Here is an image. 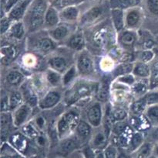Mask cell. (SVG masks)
Here are the masks:
<instances>
[{
  "instance_id": "1",
  "label": "cell",
  "mask_w": 158,
  "mask_h": 158,
  "mask_svg": "<svg viewBox=\"0 0 158 158\" xmlns=\"http://www.w3.org/2000/svg\"><path fill=\"white\" fill-rule=\"evenodd\" d=\"M98 82L86 80L83 77L81 80H76L67 87L64 92L63 100L67 106L74 105H83V102H87V99L92 95H96Z\"/></svg>"
},
{
  "instance_id": "2",
  "label": "cell",
  "mask_w": 158,
  "mask_h": 158,
  "mask_svg": "<svg viewBox=\"0 0 158 158\" xmlns=\"http://www.w3.org/2000/svg\"><path fill=\"white\" fill-rule=\"evenodd\" d=\"M49 5L45 0H33L23 20L28 33H32L43 29L45 15Z\"/></svg>"
},
{
  "instance_id": "3",
  "label": "cell",
  "mask_w": 158,
  "mask_h": 158,
  "mask_svg": "<svg viewBox=\"0 0 158 158\" xmlns=\"http://www.w3.org/2000/svg\"><path fill=\"white\" fill-rule=\"evenodd\" d=\"M80 120V114L77 110H68L62 113L55 122L59 140L72 135Z\"/></svg>"
},
{
  "instance_id": "4",
  "label": "cell",
  "mask_w": 158,
  "mask_h": 158,
  "mask_svg": "<svg viewBox=\"0 0 158 158\" xmlns=\"http://www.w3.org/2000/svg\"><path fill=\"white\" fill-rule=\"evenodd\" d=\"M76 67L81 77H89L95 72V64L93 55L86 49L80 51L76 57Z\"/></svg>"
},
{
  "instance_id": "5",
  "label": "cell",
  "mask_w": 158,
  "mask_h": 158,
  "mask_svg": "<svg viewBox=\"0 0 158 158\" xmlns=\"http://www.w3.org/2000/svg\"><path fill=\"white\" fill-rule=\"evenodd\" d=\"M107 8H110L109 4H96L85 11L81 15L79 22L81 26H92L95 23H99L100 20L103 18L104 14L106 12Z\"/></svg>"
},
{
  "instance_id": "6",
  "label": "cell",
  "mask_w": 158,
  "mask_h": 158,
  "mask_svg": "<svg viewBox=\"0 0 158 158\" xmlns=\"http://www.w3.org/2000/svg\"><path fill=\"white\" fill-rule=\"evenodd\" d=\"M83 147V145L80 142L74 133L67 137L59 140L56 145V152L58 156L57 157L65 158L68 157L77 150H80Z\"/></svg>"
},
{
  "instance_id": "7",
  "label": "cell",
  "mask_w": 158,
  "mask_h": 158,
  "mask_svg": "<svg viewBox=\"0 0 158 158\" xmlns=\"http://www.w3.org/2000/svg\"><path fill=\"white\" fill-rule=\"evenodd\" d=\"M64 94L60 88H51L40 98L38 108L40 110H50L56 107L61 102Z\"/></svg>"
},
{
  "instance_id": "8",
  "label": "cell",
  "mask_w": 158,
  "mask_h": 158,
  "mask_svg": "<svg viewBox=\"0 0 158 158\" xmlns=\"http://www.w3.org/2000/svg\"><path fill=\"white\" fill-rule=\"evenodd\" d=\"M32 50L44 55H49L57 49V43L54 41L46 30V34L33 39L32 43Z\"/></svg>"
},
{
  "instance_id": "9",
  "label": "cell",
  "mask_w": 158,
  "mask_h": 158,
  "mask_svg": "<svg viewBox=\"0 0 158 158\" xmlns=\"http://www.w3.org/2000/svg\"><path fill=\"white\" fill-rule=\"evenodd\" d=\"M144 12L140 6L131 8L125 11V28L137 30L142 25Z\"/></svg>"
},
{
  "instance_id": "10",
  "label": "cell",
  "mask_w": 158,
  "mask_h": 158,
  "mask_svg": "<svg viewBox=\"0 0 158 158\" xmlns=\"http://www.w3.org/2000/svg\"><path fill=\"white\" fill-rule=\"evenodd\" d=\"M110 143V138L106 134L102 126L94 128L92 136L89 139L88 145L94 151H103Z\"/></svg>"
},
{
  "instance_id": "11",
  "label": "cell",
  "mask_w": 158,
  "mask_h": 158,
  "mask_svg": "<svg viewBox=\"0 0 158 158\" xmlns=\"http://www.w3.org/2000/svg\"><path fill=\"white\" fill-rule=\"evenodd\" d=\"M56 50L49 55L47 64L49 65V68L63 74L75 63H70L67 57H65L63 54L56 53Z\"/></svg>"
},
{
  "instance_id": "12",
  "label": "cell",
  "mask_w": 158,
  "mask_h": 158,
  "mask_svg": "<svg viewBox=\"0 0 158 158\" xmlns=\"http://www.w3.org/2000/svg\"><path fill=\"white\" fill-rule=\"evenodd\" d=\"M104 116V112L102 103L95 102L89 105L86 112L87 122L93 126V128H98L102 125Z\"/></svg>"
},
{
  "instance_id": "13",
  "label": "cell",
  "mask_w": 158,
  "mask_h": 158,
  "mask_svg": "<svg viewBox=\"0 0 158 158\" xmlns=\"http://www.w3.org/2000/svg\"><path fill=\"white\" fill-rule=\"evenodd\" d=\"M32 108H33L32 106L24 102L13 112H12L14 127L21 128L29 122L30 116H32Z\"/></svg>"
},
{
  "instance_id": "14",
  "label": "cell",
  "mask_w": 158,
  "mask_h": 158,
  "mask_svg": "<svg viewBox=\"0 0 158 158\" xmlns=\"http://www.w3.org/2000/svg\"><path fill=\"white\" fill-rule=\"evenodd\" d=\"M139 40L137 32L134 29H124L117 34V42L124 49L130 51L136 45Z\"/></svg>"
},
{
  "instance_id": "15",
  "label": "cell",
  "mask_w": 158,
  "mask_h": 158,
  "mask_svg": "<svg viewBox=\"0 0 158 158\" xmlns=\"http://www.w3.org/2000/svg\"><path fill=\"white\" fill-rule=\"evenodd\" d=\"M23 133H12L8 139V143L15 149V150L26 156L28 150L29 148V144L28 139Z\"/></svg>"
},
{
  "instance_id": "16",
  "label": "cell",
  "mask_w": 158,
  "mask_h": 158,
  "mask_svg": "<svg viewBox=\"0 0 158 158\" xmlns=\"http://www.w3.org/2000/svg\"><path fill=\"white\" fill-rule=\"evenodd\" d=\"M66 47L75 52H80L85 49L86 39L83 31L74 30L66 41Z\"/></svg>"
},
{
  "instance_id": "17",
  "label": "cell",
  "mask_w": 158,
  "mask_h": 158,
  "mask_svg": "<svg viewBox=\"0 0 158 158\" xmlns=\"http://www.w3.org/2000/svg\"><path fill=\"white\" fill-rule=\"evenodd\" d=\"M93 131H94V128L92 125L87 121L81 119L76 127L73 133L83 147L88 144L89 139L92 136Z\"/></svg>"
},
{
  "instance_id": "18",
  "label": "cell",
  "mask_w": 158,
  "mask_h": 158,
  "mask_svg": "<svg viewBox=\"0 0 158 158\" xmlns=\"http://www.w3.org/2000/svg\"><path fill=\"white\" fill-rule=\"evenodd\" d=\"M33 0H20L6 13V15L13 22L23 20Z\"/></svg>"
},
{
  "instance_id": "19",
  "label": "cell",
  "mask_w": 158,
  "mask_h": 158,
  "mask_svg": "<svg viewBox=\"0 0 158 158\" xmlns=\"http://www.w3.org/2000/svg\"><path fill=\"white\" fill-rule=\"evenodd\" d=\"M69 25L70 24L61 23L56 27L48 29L47 32L51 38L54 41L56 42L57 43H60V42L66 41V40L69 38V37L73 33L70 27H69Z\"/></svg>"
},
{
  "instance_id": "20",
  "label": "cell",
  "mask_w": 158,
  "mask_h": 158,
  "mask_svg": "<svg viewBox=\"0 0 158 158\" xmlns=\"http://www.w3.org/2000/svg\"><path fill=\"white\" fill-rule=\"evenodd\" d=\"M128 122L134 131L144 132L148 131L152 127L151 122H149L144 114L143 115H132L128 118Z\"/></svg>"
},
{
  "instance_id": "21",
  "label": "cell",
  "mask_w": 158,
  "mask_h": 158,
  "mask_svg": "<svg viewBox=\"0 0 158 158\" xmlns=\"http://www.w3.org/2000/svg\"><path fill=\"white\" fill-rule=\"evenodd\" d=\"M61 23V19L60 15V10L54 7L52 4H49L46 12L43 29H50L56 27Z\"/></svg>"
},
{
  "instance_id": "22",
  "label": "cell",
  "mask_w": 158,
  "mask_h": 158,
  "mask_svg": "<svg viewBox=\"0 0 158 158\" xmlns=\"http://www.w3.org/2000/svg\"><path fill=\"white\" fill-rule=\"evenodd\" d=\"M61 23L66 24H72L79 21L80 18V11L78 6H69L60 11Z\"/></svg>"
},
{
  "instance_id": "23",
  "label": "cell",
  "mask_w": 158,
  "mask_h": 158,
  "mask_svg": "<svg viewBox=\"0 0 158 158\" xmlns=\"http://www.w3.org/2000/svg\"><path fill=\"white\" fill-rule=\"evenodd\" d=\"M1 139L2 143L7 142L9 136H10L11 129L13 125V119L12 114L10 112H1Z\"/></svg>"
},
{
  "instance_id": "24",
  "label": "cell",
  "mask_w": 158,
  "mask_h": 158,
  "mask_svg": "<svg viewBox=\"0 0 158 158\" xmlns=\"http://www.w3.org/2000/svg\"><path fill=\"white\" fill-rule=\"evenodd\" d=\"M4 77L6 85L12 88L21 86L25 81V75L18 69L8 70Z\"/></svg>"
},
{
  "instance_id": "25",
  "label": "cell",
  "mask_w": 158,
  "mask_h": 158,
  "mask_svg": "<svg viewBox=\"0 0 158 158\" xmlns=\"http://www.w3.org/2000/svg\"><path fill=\"white\" fill-rule=\"evenodd\" d=\"M110 21L114 29L117 34L125 28V11L121 9H110Z\"/></svg>"
},
{
  "instance_id": "26",
  "label": "cell",
  "mask_w": 158,
  "mask_h": 158,
  "mask_svg": "<svg viewBox=\"0 0 158 158\" xmlns=\"http://www.w3.org/2000/svg\"><path fill=\"white\" fill-rule=\"evenodd\" d=\"M110 96V84L106 79H103L98 82L97 92H96V99L100 103H106Z\"/></svg>"
},
{
  "instance_id": "27",
  "label": "cell",
  "mask_w": 158,
  "mask_h": 158,
  "mask_svg": "<svg viewBox=\"0 0 158 158\" xmlns=\"http://www.w3.org/2000/svg\"><path fill=\"white\" fill-rule=\"evenodd\" d=\"M143 0H108L110 9L126 11L134 7L140 6Z\"/></svg>"
},
{
  "instance_id": "28",
  "label": "cell",
  "mask_w": 158,
  "mask_h": 158,
  "mask_svg": "<svg viewBox=\"0 0 158 158\" xmlns=\"http://www.w3.org/2000/svg\"><path fill=\"white\" fill-rule=\"evenodd\" d=\"M154 143L149 140H145V142L139 148L131 154V158H150L153 156V148Z\"/></svg>"
},
{
  "instance_id": "29",
  "label": "cell",
  "mask_w": 158,
  "mask_h": 158,
  "mask_svg": "<svg viewBox=\"0 0 158 158\" xmlns=\"http://www.w3.org/2000/svg\"><path fill=\"white\" fill-rule=\"evenodd\" d=\"M47 85L51 87V88H57L63 86V74L54 70L48 68L45 72Z\"/></svg>"
},
{
  "instance_id": "30",
  "label": "cell",
  "mask_w": 158,
  "mask_h": 158,
  "mask_svg": "<svg viewBox=\"0 0 158 158\" xmlns=\"http://www.w3.org/2000/svg\"><path fill=\"white\" fill-rule=\"evenodd\" d=\"M132 74L137 79H149L151 76V65L140 61H135Z\"/></svg>"
},
{
  "instance_id": "31",
  "label": "cell",
  "mask_w": 158,
  "mask_h": 158,
  "mask_svg": "<svg viewBox=\"0 0 158 158\" xmlns=\"http://www.w3.org/2000/svg\"><path fill=\"white\" fill-rule=\"evenodd\" d=\"M149 90V79H137L131 88V92L137 99L143 97Z\"/></svg>"
},
{
  "instance_id": "32",
  "label": "cell",
  "mask_w": 158,
  "mask_h": 158,
  "mask_svg": "<svg viewBox=\"0 0 158 158\" xmlns=\"http://www.w3.org/2000/svg\"><path fill=\"white\" fill-rule=\"evenodd\" d=\"M26 31V26L23 20H19L12 23L9 32L7 33L9 37L16 40H21L24 37Z\"/></svg>"
},
{
  "instance_id": "33",
  "label": "cell",
  "mask_w": 158,
  "mask_h": 158,
  "mask_svg": "<svg viewBox=\"0 0 158 158\" xmlns=\"http://www.w3.org/2000/svg\"><path fill=\"white\" fill-rule=\"evenodd\" d=\"M145 140H146V138H145L144 133L134 131L131 138L127 151L129 153H132L137 148H139L145 142Z\"/></svg>"
},
{
  "instance_id": "34",
  "label": "cell",
  "mask_w": 158,
  "mask_h": 158,
  "mask_svg": "<svg viewBox=\"0 0 158 158\" xmlns=\"http://www.w3.org/2000/svg\"><path fill=\"white\" fill-rule=\"evenodd\" d=\"M9 99L11 112H13L22 104L24 103V98H23V93L18 90L11 91L9 94Z\"/></svg>"
},
{
  "instance_id": "35",
  "label": "cell",
  "mask_w": 158,
  "mask_h": 158,
  "mask_svg": "<svg viewBox=\"0 0 158 158\" xmlns=\"http://www.w3.org/2000/svg\"><path fill=\"white\" fill-rule=\"evenodd\" d=\"M1 158H26L17 150H15L9 143H2Z\"/></svg>"
},
{
  "instance_id": "36",
  "label": "cell",
  "mask_w": 158,
  "mask_h": 158,
  "mask_svg": "<svg viewBox=\"0 0 158 158\" xmlns=\"http://www.w3.org/2000/svg\"><path fill=\"white\" fill-rule=\"evenodd\" d=\"M136 61H140L143 63H152L156 58V54L154 50H140L135 54Z\"/></svg>"
},
{
  "instance_id": "37",
  "label": "cell",
  "mask_w": 158,
  "mask_h": 158,
  "mask_svg": "<svg viewBox=\"0 0 158 158\" xmlns=\"http://www.w3.org/2000/svg\"><path fill=\"white\" fill-rule=\"evenodd\" d=\"M2 61L6 64L12 62L17 56V50L15 47L8 45V46H2L1 49Z\"/></svg>"
},
{
  "instance_id": "38",
  "label": "cell",
  "mask_w": 158,
  "mask_h": 158,
  "mask_svg": "<svg viewBox=\"0 0 158 158\" xmlns=\"http://www.w3.org/2000/svg\"><path fill=\"white\" fill-rule=\"evenodd\" d=\"M77 75H79L78 71H77L76 64H73L63 74V87H69L71 84L75 81Z\"/></svg>"
},
{
  "instance_id": "39",
  "label": "cell",
  "mask_w": 158,
  "mask_h": 158,
  "mask_svg": "<svg viewBox=\"0 0 158 158\" xmlns=\"http://www.w3.org/2000/svg\"><path fill=\"white\" fill-rule=\"evenodd\" d=\"M148 105L143 97L134 100L130 106V111L132 115H143L146 111Z\"/></svg>"
},
{
  "instance_id": "40",
  "label": "cell",
  "mask_w": 158,
  "mask_h": 158,
  "mask_svg": "<svg viewBox=\"0 0 158 158\" xmlns=\"http://www.w3.org/2000/svg\"><path fill=\"white\" fill-rule=\"evenodd\" d=\"M111 114L115 122L125 121L129 118V112L127 110L120 105L111 107Z\"/></svg>"
},
{
  "instance_id": "41",
  "label": "cell",
  "mask_w": 158,
  "mask_h": 158,
  "mask_svg": "<svg viewBox=\"0 0 158 158\" xmlns=\"http://www.w3.org/2000/svg\"><path fill=\"white\" fill-rule=\"evenodd\" d=\"M134 64L133 63H120L117 66L114 67V69L113 70V74L116 77H118L120 76L125 75V74H131L134 69Z\"/></svg>"
},
{
  "instance_id": "42",
  "label": "cell",
  "mask_w": 158,
  "mask_h": 158,
  "mask_svg": "<svg viewBox=\"0 0 158 158\" xmlns=\"http://www.w3.org/2000/svg\"><path fill=\"white\" fill-rule=\"evenodd\" d=\"M149 86L150 89L158 88V59L155 58V60L151 63Z\"/></svg>"
},
{
  "instance_id": "43",
  "label": "cell",
  "mask_w": 158,
  "mask_h": 158,
  "mask_svg": "<svg viewBox=\"0 0 158 158\" xmlns=\"http://www.w3.org/2000/svg\"><path fill=\"white\" fill-rule=\"evenodd\" d=\"M144 115L152 126L158 125V105L148 106L145 111Z\"/></svg>"
},
{
  "instance_id": "44",
  "label": "cell",
  "mask_w": 158,
  "mask_h": 158,
  "mask_svg": "<svg viewBox=\"0 0 158 158\" xmlns=\"http://www.w3.org/2000/svg\"><path fill=\"white\" fill-rule=\"evenodd\" d=\"M86 0H53L51 4L60 11L61 9L69 7V6H79L84 2Z\"/></svg>"
},
{
  "instance_id": "45",
  "label": "cell",
  "mask_w": 158,
  "mask_h": 158,
  "mask_svg": "<svg viewBox=\"0 0 158 158\" xmlns=\"http://www.w3.org/2000/svg\"><path fill=\"white\" fill-rule=\"evenodd\" d=\"M143 99H144L148 107L151 105H158V88L150 89L143 96Z\"/></svg>"
},
{
  "instance_id": "46",
  "label": "cell",
  "mask_w": 158,
  "mask_h": 158,
  "mask_svg": "<svg viewBox=\"0 0 158 158\" xmlns=\"http://www.w3.org/2000/svg\"><path fill=\"white\" fill-rule=\"evenodd\" d=\"M144 6L151 16L158 19V0H144Z\"/></svg>"
},
{
  "instance_id": "47",
  "label": "cell",
  "mask_w": 158,
  "mask_h": 158,
  "mask_svg": "<svg viewBox=\"0 0 158 158\" xmlns=\"http://www.w3.org/2000/svg\"><path fill=\"white\" fill-rule=\"evenodd\" d=\"M136 81H137V77L132 73L117 77V82L121 84L122 85H124V86H130V88H131V86L135 83Z\"/></svg>"
},
{
  "instance_id": "48",
  "label": "cell",
  "mask_w": 158,
  "mask_h": 158,
  "mask_svg": "<svg viewBox=\"0 0 158 158\" xmlns=\"http://www.w3.org/2000/svg\"><path fill=\"white\" fill-rule=\"evenodd\" d=\"M12 23H13V21H12L6 14L2 15L1 22H0V32H1L2 36L6 34L9 32Z\"/></svg>"
},
{
  "instance_id": "49",
  "label": "cell",
  "mask_w": 158,
  "mask_h": 158,
  "mask_svg": "<svg viewBox=\"0 0 158 158\" xmlns=\"http://www.w3.org/2000/svg\"><path fill=\"white\" fill-rule=\"evenodd\" d=\"M103 153H104V158H117L118 148L110 143L103 150Z\"/></svg>"
},
{
  "instance_id": "50",
  "label": "cell",
  "mask_w": 158,
  "mask_h": 158,
  "mask_svg": "<svg viewBox=\"0 0 158 158\" xmlns=\"http://www.w3.org/2000/svg\"><path fill=\"white\" fill-rule=\"evenodd\" d=\"M148 137H149V141L155 143H158V125L152 126L148 131Z\"/></svg>"
},
{
  "instance_id": "51",
  "label": "cell",
  "mask_w": 158,
  "mask_h": 158,
  "mask_svg": "<svg viewBox=\"0 0 158 158\" xmlns=\"http://www.w3.org/2000/svg\"><path fill=\"white\" fill-rule=\"evenodd\" d=\"M10 112V107H9V94H4V95L2 96L1 112Z\"/></svg>"
},
{
  "instance_id": "52",
  "label": "cell",
  "mask_w": 158,
  "mask_h": 158,
  "mask_svg": "<svg viewBox=\"0 0 158 158\" xmlns=\"http://www.w3.org/2000/svg\"><path fill=\"white\" fill-rule=\"evenodd\" d=\"M19 1L20 0H6L2 4V12L5 14L9 12V10Z\"/></svg>"
},
{
  "instance_id": "53",
  "label": "cell",
  "mask_w": 158,
  "mask_h": 158,
  "mask_svg": "<svg viewBox=\"0 0 158 158\" xmlns=\"http://www.w3.org/2000/svg\"><path fill=\"white\" fill-rule=\"evenodd\" d=\"M36 64V58L33 57V55L29 54V55H26L24 59V64L27 66V68H32L35 66Z\"/></svg>"
},
{
  "instance_id": "54",
  "label": "cell",
  "mask_w": 158,
  "mask_h": 158,
  "mask_svg": "<svg viewBox=\"0 0 158 158\" xmlns=\"http://www.w3.org/2000/svg\"><path fill=\"white\" fill-rule=\"evenodd\" d=\"M35 125L40 130H43V129L46 128V122L45 118L42 116H38V117L35 119Z\"/></svg>"
},
{
  "instance_id": "55",
  "label": "cell",
  "mask_w": 158,
  "mask_h": 158,
  "mask_svg": "<svg viewBox=\"0 0 158 158\" xmlns=\"http://www.w3.org/2000/svg\"><path fill=\"white\" fill-rule=\"evenodd\" d=\"M117 158H131V156L127 150H123V149H118Z\"/></svg>"
},
{
  "instance_id": "56",
  "label": "cell",
  "mask_w": 158,
  "mask_h": 158,
  "mask_svg": "<svg viewBox=\"0 0 158 158\" xmlns=\"http://www.w3.org/2000/svg\"><path fill=\"white\" fill-rule=\"evenodd\" d=\"M153 156L158 158V143H155L154 144V148H153Z\"/></svg>"
},
{
  "instance_id": "57",
  "label": "cell",
  "mask_w": 158,
  "mask_h": 158,
  "mask_svg": "<svg viewBox=\"0 0 158 158\" xmlns=\"http://www.w3.org/2000/svg\"><path fill=\"white\" fill-rule=\"evenodd\" d=\"M96 158H104V153L103 151H96Z\"/></svg>"
},
{
  "instance_id": "58",
  "label": "cell",
  "mask_w": 158,
  "mask_h": 158,
  "mask_svg": "<svg viewBox=\"0 0 158 158\" xmlns=\"http://www.w3.org/2000/svg\"><path fill=\"white\" fill-rule=\"evenodd\" d=\"M6 1V0H2V4H3V3H4Z\"/></svg>"
},
{
  "instance_id": "59",
  "label": "cell",
  "mask_w": 158,
  "mask_h": 158,
  "mask_svg": "<svg viewBox=\"0 0 158 158\" xmlns=\"http://www.w3.org/2000/svg\"><path fill=\"white\" fill-rule=\"evenodd\" d=\"M150 158H157V157H155V156H151V157H150Z\"/></svg>"
},
{
  "instance_id": "60",
  "label": "cell",
  "mask_w": 158,
  "mask_h": 158,
  "mask_svg": "<svg viewBox=\"0 0 158 158\" xmlns=\"http://www.w3.org/2000/svg\"><path fill=\"white\" fill-rule=\"evenodd\" d=\"M54 158H61V157H54Z\"/></svg>"
}]
</instances>
